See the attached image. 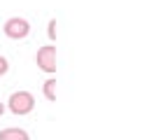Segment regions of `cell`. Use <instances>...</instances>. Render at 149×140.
Instances as JSON below:
<instances>
[{"instance_id": "1", "label": "cell", "mask_w": 149, "mask_h": 140, "mask_svg": "<svg viewBox=\"0 0 149 140\" xmlns=\"http://www.w3.org/2000/svg\"><path fill=\"white\" fill-rule=\"evenodd\" d=\"M5 107H7L12 114H16V117L30 114L33 107H35V96H33L30 91H14V93L9 96V100H7Z\"/></svg>"}, {"instance_id": "2", "label": "cell", "mask_w": 149, "mask_h": 140, "mask_svg": "<svg viewBox=\"0 0 149 140\" xmlns=\"http://www.w3.org/2000/svg\"><path fill=\"white\" fill-rule=\"evenodd\" d=\"M2 33L9 37V40H26L30 35V23L28 19L23 16H9L5 23H2Z\"/></svg>"}, {"instance_id": "3", "label": "cell", "mask_w": 149, "mask_h": 140, "mask_svg": "<svg viewBox=\"0 0 149 140\" xmlns=\"http://www.w3.org/2000/svg\"><path fill=\"white\" fill-rule=\"evenodd\" d=\"M35 63H37V68H40L42 72L54 75V72H56V47H54V44L40 47L37 54H35Z\"/></svg>"}, {"instance_id": "4", "label": "cell", "mask_w": 149, "mask_h": 140, "mask_svg": "<svg viewBox=\"0 0 149 140\" xmlns=\"http://www.w3.org/2000/svg\"><path fill=\"white\" fill-rule=\"evenodd\" d=\"M0 140H30V135H28V131L12 126V128H2L0 131Z\"/></svg>"}, {"instance_id": "5", "label": "cell", "mask_w": 149, "mask_h": 140, "mask_svg": "<svg viewBox=\"0 0 149 140\" xmlns=\"http://www.w3.org/2000/svg\"><path fill=\"white\" fill-rule=\"evenodd\" d=\"M42 93H44V98H47L49 103L56 100V79H54V77H49V79L42 84Z\"/></svg>"}, {"instance_id": "6", "label": "cell", "mask_w": 149, "mask_h": 140, "mask_svg": "<svg viewBox=\"0 0 149 140\" xmlns=\"http://www.w3.org/2000/svg\"><path fill=\"white\" fill-rule=\"evenodd\" d=\"M47 35H49L51 42L56 40V19H49V23H47Z\"/></svg>"}, {"instance_id": "7", "label": "cell", "mask_w": 149, "mask_h": 140, "mask_svg": "<svg viewBox=\"0 0 149 140\" xmlns=\"http://www.w3.org/2000/svg\"><path fill=\"white\" fill-rule=\"evenodd\" d=\"M7 70H9V61H7L5 56H0V77L7 75Z\"/></svg>"}, {"instance_id": "8", "label": "cell", "mask_w": 149, "mask_h": 140, "mask_svg": "<svg viewBox=\"0 0 149 140\" xmlns=\"http://www.w3.org/2000/svg\"><path fill=\"white\" fill-rule=\"evenodd\" d=\"M5 110H7V107H5V103H0V117L5 114Z\"/></svg>"}]
</instances>
